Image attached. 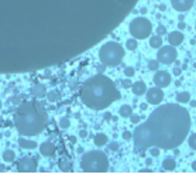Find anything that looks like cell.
<instances>
[{
  "label": "cell",
  "mask_w": 196,
  "mask_h": 174,
  "mask_svg": "<svg viewBox=\"0 0 196 174\" xmlns=\"http://www.w3.org/2000/svg\"><path fill=\"white\" fill-rule=\"evenodd\" d=\"M190 129V116L183 106L167 104L150 115L133 133L134 152L141 154L150 147L176 149L186 139Z\"/></svg>",
  "instance_id": "obj_1"
},
{
  "label": "cell",
  "mask_w": 196,
  "mask_h": 174,
  "mask_svg": "<svg viewBox=\"0 0 196 174\" xmlns=\"http://www.w3.org/2000/svg\"><path fill=\"white\" fill-rule=\"evenodd\" d=\"M82 102L93 111H102L120 99V92L109 77L98 74L85 81L80 89Z\"/></svg>",
  "instance_id": "obj_2"
},
{
  "label": "cell",
  "mask_w": 196,
  "mask_h": 174,
  "mask_svg": "<svg viewBox=\"0 0 196 174\" xmlns=\"http://www.w3.org/2000/svg\"><path fill=\"white\" fill-rule=\"evenodd\" d=\"M48 123L47 111L35 100H26L18 104L14 112V126L23 136L40 134Z\"/></svg>",
  "instance_id": "obj_3"
},
{
  "label": "cell",
  "mask_w": 196,
  "mask_h": 174,
  "mask_svg": "<svg viewBox=\"0 0 196 174\" xmlns=\"http://www.w3.org/2000/svg\"><path fill=\"white\" fill-rule=\"evenodd\" d=\"M80 167L86 173H106L109 170V159L102 152L85 153L80 160Z\"/></svg>",
  "instance_id": "obj_4"
},
{
  "label": "cell",
  "mask_w": 196,
  "mask_h": 174,
  "mask_svg": "<svg viewBox=\"0 0 196 174\" xmlns=\"http://www.w3.org/2000/svg\"><path fill=\"white\" fill-rule=\"evenodd\" d=\"M124 57V48L119 43L109 41L99 51V59L106 67H117Z\"/></svg>",
  "instance_id": "obj_5"
},
{
  "label": "cell",
  "mask_w": 196,
  "mask_h": 174,
  "mask_svg": "<svg viewBox=\"0 0 196 174\" xmlns=\"http://www.w3.org/2000/svg\"><path fill=\"white\" fill-rule=\"evenodd\" d=\"M151 31H153V24L145 17H137L130 23V34L133 36V38L144 40L151 34Z\"/></svg>",
  "instance_id": "obj_6"
},
{
  "label": "cell",
  "mask_w": 196,
  "mask_h": 174,
  "mask_svg": "<svg viewBox=\"0 0 196 174\" xmlns=\"http://www.w3.org/2000/svg\"><path fill=\"white\" fill-rule=\"evenodd\" d=\"M176 55H178V52L174 48V45H161L157 58L162 64H171L176 59Z\"/></svg>",
  "instance_id": "obj_7"
},
{
  "label": "cell",
  "mask_w": 196,
  "mask_h": 174,
  "mask_svg": "<svg viewBox=\"0 0 196 174\" xmlns=\"http://www.w3.org/2000/svg\"><path fill=\"white\" fill-rule=\"evenodd\" d=\"M18 173H34L37 171V160L33 157H21L17 161Z\"/></svg>",
  "instance_id": "obj_8"
},
{
  "label": "cell",
  "mask_w": 196,
  "mask_h": 174,
  "mask_svg": "<svg viewBox=\"0 0 196 174\" xmlns=\"http://www.w3.org/2000/svg\"><path fill=\"white\" fill-rule=\"evenodd\" d=\"M164 99V92L162 88H158V86H154V88H150L147 91V102L151 105H158L161 104Z\"/></svg>",
  "instance_id": "obj_9"
},
{
  "label": "cell",
  "mask_w": 196,
  "mask_h": 174,
  "mask_svg": "<svg viewBox=\"0 0 196 174\" xmlns=\"http://www.w3.org/2000/svg\"><path fill=\"white\" fill-rule=\"evenodd\" d=\"M153 81H154V84H155V86H158V88H165V86H168L171 84V75L168 74L167 71H157L154 78H153Z\"/></svg>",
  "instance_id": "obj_10"
},
{
  "label": "cell",
  "mask_w": 196,
  "mask_h": 174,
  "mask_svg": "<svg viewBox=\"0 0 196 174\" xmlns=\"http://www.w3.org/2000/svg\"><path fill=\"white\" fill-rule=\"evenodd\" d=\"M195 0H171L172 7L176 11H188L192 9Z\"/></svg>",
  "instance_id": "obj_11"
},
{
  "label": "cell",
  "mask_w": 196,
  "mask_h": 174,
  "mask_svg": "<svg viewBox=\"0 0 196 174\" xmlns=\"http://www.w3.org/2000/svg\"><path fill=\"white\" fill-rule=\"evenodd\" d=\"M55 145L51 143V142H44L43 145L40 146V153L44 157H52L55 154Z\"/></svg>",
  "instance_id": "obj_12"
},
{
  "label": "cell",
  "mask_w": 196,
  "mask_h": 174,
  "mask_svg": "<svg viewBox=\"0 0 196 174\" xmlns=\"http://www.w3.org/2000/svg\"><path fill=\"white\" fill-rule=\"evenodd\" d=\"M183 34L181 33V31H172V33H169V36H168V41H169V45H174V47H176V45H181L182 43H183Z\"/></svg>",
  "instance_id": "obj_13"
},
{
  "label": "cell",
  "mask_w": 196,
  "mask_h": 174,
  "mask_svg": "<svg viewBox=\"0 0 196 174\" xmlns=\"http://www.w3.org/2000/svg\"><path fill=\"white\" fill-rule=\"evenodd\" d=\"M131 91H133L135 96H141V95H144L147 92V86H145V84L142 81H137L131 85Z\"/></svg>",
  "instance_id": "obj_14"
},
{
  "label": "cell",
  "mask_w": 196,
  "mask_h": 174,
  "mask_svg": "<svg viewBox=\"0 0 196 174\" xmlns=\"http://www.w3.org/2000/svg\"><path fill=\"white\" fill-rule=\"evenodd\" d=\"M31 93H33V96H35V98H44L47 95L45 85H44V84H37V85H34L33 89H31Z\"/></svg>",
  "instance_id": "obj_15"
},
{
  "label": "cell",
  "mask_w": 196,
  "mask_h": 174,
  "mask_svg": "<svg viewBox=\"0 0 196 174\" xmlns=\"http://www.w3.org/2000/svg\"><path fill=\"white\" fill-rule=\"evenodd\" d=\"M58 166H59V168H61V171H64V173L72 171V163H71L68 159H59Z\"/></svg>",
  "instance_id": "obj_16"
},
{
  "label": "cell",
  "mask_w": 196,
  "mask_h": 174,
  "mask_svg": "<svg viewBox=\"0 0 196 174\" xmlns=\"http://www.w3.org/2000/svg\"><path fill=\"white\" fill-rule=\"evenodd\" d=\"M175 167H176V163H175L174 159H171V157H167V159L162 161V168L167 171H172L175 170Z\"/></svg>",
  "instance_id": "obj_17"
},
{
  "label": "cell",
  "mask_w": 196,
  "mask_h": 174,
  "mask_svg": "<svg viewBox=\"0 0 196 174\" xmlns=\"http://www.w3.org/2000/svg\"><path fill=\"white\" fill-rule=\"evenodd\" d=\"M94 145L98 146V147L106 146L107 145V136H106V134H102V133L96 134V136H94Z\"/></svg>",
  "instance_id": "obj_18"
},
{
  "label": "cell",
  "mask_w": 196,
  "mask_h": 174,
  "mask_svg": "<svg viewBox=\"0 0 196 174\" xmlns=\"http://www.w3.org/2000/svg\"><path fill=\"white\" fill-rule=\"evenodd\" d=\"M119 113L121 118H130L131 113H133V108H131L130 105H123V106L120 108Z\"/></svg>",
  "instance_id": "obj_19"
},
{
  "label": "cell",
  "mask_w": 196,
  "mask_h": 174,
  "mask_svg": "<svg viewBox=\"0 0 196 174\" xmlns=\"http://www.w3.org/2000/svg\"><path fill=\"white\" fill-rule=\"evenodd\" d=\"M3 160L6 161V163H11V161H14L16 160V153L13 152V150H10V149L4 150L3 152Z\"/></svg>",
  "instance_id": "obj_20"
},
{
  "label": "cell",
  "mask_w": 196,
  "mask_h": 174,
  "mask_svg": "<svg viewBox=\"0 0 196 174\" xmlns=\"http://www.w3.org/2000/svg\"><path fill=\"white\" fill-rule=\"evenodd\" d=\"M150 45L153 47V48H160L161 45H162V38H161V36H153V37L150 38Z\"/></svg>",
  "instance_id": "obj_21"
},
{
  "label": "cell",
  "mask_w": 196,
  "mask_h": 174,
  "mask_svg": "<svg viewBox=\"0 0 196 174\" xmlns=\"http://www.w3.org/2000/svg\"><path fill=\"white\" fill-rule=\"evenodd\" d=\"M18 145H20V147H23V149H35L37 147L35 142L26 140V139H20V140H18Z\"/></svg>",
  "instance_id": "obj_22"
},
{
  "label": "cell",
  "mask_w": 196,
  "mask_h": 174,
  "mask_svg": "<svg viewBox=\"0 0 196 174\" xmlns=\"http://www.w3.org/2000/svg\"><path fill=\"white\" fill-rule=\"evenodd\" d=\"M138 47V43H137V38H128L126 41V48L130 50V51H135Z\"/></svg>",
  "instance_id": "obj_23"
},
{
  "label": "cell",
  "mask_w": 196,
  "mask_h": 174,
  "mask_svg": "<svg viewBox=\"0 0 196 174\" xmlns=\"http://www.w3.org/2000/svg\"><path fill=\"white\" fill-rule=\"evenodd\" d=\"M176 100H178L179 104H188L189 100H190V95L188 92H181L176 95Z\"/></svg>",
  "instance_id": "obj_24"
},
{
  "label": "cell",
  "mask_w": 196,
  "mask_h": 174,
  "mask_svg": "<svg viewBox=\"0 0 196 174\" xmlns=\"http://www.w3.org/2000/svg\"><path fill=\"white\" fill-rule=\"evenodd\" d=\"M47 96V99H48V102H51V104H54V102H57L58 100V98H59V93H58V91H50V92L45 95Z\"/></svg>",
  "instance_id": "obj_25"
},
{
  "label": "cell",
  "mask_w": 196,
  "mask_h": 174,
  "mask_svg": "<svg viewBox=\"0 0 196 174\" xmlns=\"http://www.w3.org/2000/svg\"><path fill=\"white\" fill-rule=\"evenodd\" d=\"M69 126H71V120H69L68 116L61 118V120H59V127H61V129H68Z\"/></svg>",
  "instance_id": "obj_26"
},
{
  "label": "cell",
  "mask_w": 196,
  "mask_h": 174,
  "mask_svg": "<svg viewBox=\"0 0 196 174\" xmlns=\"http://www.w3.org/2000/svg\"><path fill=\"white\" fill-rule=\"evenodd\" d=\"M188 143H189V147L193 149V150H196V133H193V134L189 136Z\"/></svg>",
  "instance_id": "obj_27"
},
{
  "label": "cell",
  "mask_w": 196,
  "mask_h": 174,
  "mask_svg": "<svg viewBox=\"0 0 196 174\" xmlns=\"http://www.w3.org/2000/svg\"><path fill=\"white\" fill-rule=\"evenodd\" d=\"M158 65H160V61H150L148 62V68L151 71H158Z\"/></svg>",
  "instance_id": "obj_28"
},
{
  "label": "cell",
  "mask_w": 196,
  "mask_h": 174,
  "mask_svg": "<svg viewBox=\"0 0 196 174\" xmlns=\"http://www.w3.org/2000/svg\"><path fill=\"white\" fill-rule=\"evenodd\" d=\"M150 153L153 157H158L160 156V149L157 147V146H153V147H150Z\"/></svg>",
  "instance_id": "obj_29"
},
{
  "label": "cell",
  "mask_w": 196,
  "mask_h": 174,
  "mask_svg": "<svg viewBox=\"0 0 196 174\" xmlns=\"http://www.w3.org/2000/svg\"><path fill=\"white\" fill-rule=\"evenodd\" d=\"M134 74H135V70H134V68L128 67V68H126V70H124V75H126V77H128V78H131Z\"/></svg>",
  "instance_id": "obj_30"
},
{
  "label": "cell",
  "mask_w": 196,
  "mask_h": 174,
  "mask_svg": "<svg viewBox=\"0 0 196 174\" xmlns=\"http://www.w3.org/2000/svg\"><path fill=\"white\" fill-rule=\"evenodd\" d=\"M109 149L112 150V152H117V150H119V143H116V142L109 143Z\"/></svg>",
  "instance_id": "obj_31"
},
{
  "label": "cell",
  "mask_w": 196,
  "mask_h": 174,
  "mask_svg": "<svg viewBox=\"0 0 196 174\" xmlns=\"http://www.w3.org/2000/svg\"><path fill=\"white\" fill-rule=\"evenodd\" d=\"M157 34H158V36H164V34H167V28H165L164 26H160L158 28H157Z\"/></svg>",
  "instance_id": "obj_32"
},
{
  "label": "cell",
  "mask_w": 196,
  "mask_h": 174,
  "mask_svg": "<svg viewBox=\"0 0 196 174\" xmlns=\"http://www.w3.org/2000/svg\"><path fill=\"white\" fill-rule=\"evenodd\" d=\"M130 120H131V123H134V125H137V123L140 122V116H138V115H133V113H131Z\"/></svg>",
  "instance_id": "obj_33"
},
{
  "label": "cell",
  "mask_w": 196,
  "mask_h": 174,
  "mask_svg": "<svg viewBox=\"0 0 196 174\" xmlns=\"http://www.w3.org/2000/svg\"><path fill=\"white\" fill-rule=\"evenodd\" d=\"M131 137H133V133H131V132H128V130L123 132V139L124 140H130Z\"/></svg>",
  "instance_id": "obj_34"
},
{
  "label": "cell",
  "mask_w": 196,
  "mask_h": 174,
  "mask_svg": "<svg viewBox=\"0 0 196 174\" xmlns=\"http://www.w3.org/2000/svg\"><path fill=\"white\" fill-rule=\"evenodd\" d=\"M96 70H98V72H99V74H102V72H105V70H106V65H105V64H99L98 67H96Z\"/></svg>",
  "instance_id": "obj_35"
},
{
  "label": "cell",
  "mask_w": 196,
  "mask_h": 174,
  "mask_svg": "<svg viewBox=\"0 0 196 174\" xmlns=\"http://www.w3.org/2000/svg\"><path fill=\"white\" fill-rule=\"evenodd\" d=\"M131 85H133V82H131L130 79H126V81L123 82V88H126V89L131 88Z\"/></svg>",
  "instance_id": "obj_36"
},
{
  "label": "cell",
  "mask_w": 196,
  "mask_h": 174,
  "mask_svg": "<svg viewBox=\"0 0 196 174\" xmlns=\"http://www.w3.org/2000/svg\"><path fill=\"white\" fill-rule=\"evenodd\" d=\"M172 72H174V74L176 75V77H179V75H181V72H182V71H181V68H178V67H176V68H174V71H172Z\"/></svg>",
  "instance_id": "obj_37"
},
{
  "label": "cell",
  "mask_w": 196,
  "mask_h": 174,
  "mask_svg": "<svg viewBox=\"0 0 196 174\" xmlns=\"http://www.w3.org/2000/svg\"><path fill=\"white\" fill-rule=\"evenodd\" d=\"M140 108H141V111H145L148 108V105H147V102H142V104H140Z\"/></svg>",
  "instance_id": "obj_38"
},
{
  "label": "cell",
  "mask_w": 196,
  "mask_h": 174,
  "mask_svg": "<svg viewBox=\"0 0 196 174\" xmlns=\"http://www.w3.org/2000/svg\"><path fill=\"white\" fill-rule=\"evenodd\" d=\"M79 136H80V137H86V136H87V132H86V130H80V132H79Z\"/></svg>",
  "instance_id": "obj_39"
},
{
  "label": "cell",
  "mask_w": 196,
  "mask_h": 174,
  "mask_svg": "<svg viewBox=\"0 0 196 174\" xmlns=\"http://www.w3.org/2000/svg\"><path fill=\"white\" fill-rule=\"evenodd\" d=\"M178 27H179V28H186V24H185V23H183V21H179V24H178Z\"/></svg>",
  "instance_id": "obj_40"
},
{
  "label": "cell",
  "mask_w": 196,
  "mask_h": 174,
  "mask_svg": "<svg viewBox=\"0 0 196 174\" xmlns=\"http://www.w3.org/2000/svg\"><path fill=\"white\" fill-rule=\"evenodd\" d=\"M69 142H71V143H76V137H75V136H69Z\"/></svg>",
  "instance_id": "obj_41"
},
{
  "label": "cell",
  "mask_w": 196,
  "mask_h": 174,
  "mask_svg": "<svg viewBox=\"0 0 196 174\" xmlns=\"http://www.w3.org/2000/svg\"><path fill=\"white\" fill-rule=\"evenodd\" d=\"M112 118H113V116L110 115V113H106V115H105V119H106V120H112Z\"/></svg>",
  "instance_id": "obj_42"
},
{
  "label": "cell",
  "mask_w": 196,
  "mask_h": 174,
  "mask_svg": "<svg viewBox=\"0 0 196 174\" xmlns=\"http://www.w3.org/2000/svg\"><path fill=\"white\" fill-rule=\"evenodd\" d=\"M160 10L161 11H165V10H167V6H165V4H160Z\"/></svg>",
  "instance_id": "obj_43"
},
{
  "label": "cell",
  "mask_w": 196,
  "mask_h": 174,
  "mask_svg": "<svg viewBox=\"0 0 196 174\" xmlns=\"http://www.w3.org/2000/svg\"><path fill=\"white\" fill-rule=\"evenodd\" d=\"M44 75H45V78H50L51 77V72H50V71H45V74Z\"/></svg>",
  "instance_id": "obj_44"
},
{
  "label": "cell",
  "mask_w": 196,
  "mask_h": 174,
  "mask_svg": "<svg viewBox=\"0 0 196 174\" xmlns=\"http://www.w3.org/2000/svg\"><path fill=\"white\" fill-rule=\"evenodd\" d=\"M6 170V166L4 164H0V171H4Z\"/></svg>",
  "instance_id": "obj_45"
},
{
  "label": "cell",
  "mask_w": 196,
  "mask_h": 174,
  "mask_svg": "<svg viewBox=\"0 0 196 174\" xmlns=\"http://www.w3.org/2000/svg\"><path fill=\"white\" fill-rule=\"evenodd\" d=\"M147 164H148V166H150V164H153V160H151V159H147Z\"/></svg>",
  "instance_id": "obj_46"
},
{
  "label": "cell",
  "mask_w": 196,
  "mask_h": 174,
  "mask_svg": "<svg viewBox=\"0 0 196 174\" xmlns=\"http://www.w3.org/2000/svg\"><path fill=\"white\" fill-rule=\"evenodd\" d=\"M192 168L196 171V161H193V163H192Z\"/></svg>",
  "instance_id": "obj_47"
},
{
  "label": "cell",
  "mask_w": 196,
  "mask_h": 174,
  "mask_svg": "<svg viewBox=\"0 0 196 174\" xmlns=\"http://www.w3.org/2000/svg\"><path fill=\"white\" fill-rule=\"evenodd\" d=\"M141 13H142V14H145V13H147V9L142 7V9H141Z\"/></svg>",
  "instance_id": "obj_48"
},
{
  "label": "cell",
  "mask_w": 196,
  "mask_h": 174,
  "mask_svg": "<svg viewBox=\"0 0 196 174\" xmlns=\"http://www.w3.org/2000/svg\"><path fill=\"white\" fill-rule=\"evenodd\" d=\"M190 105H192V106H196V100H192V102H190Z\"/></svg>",
  "instance_id": "obj_49"
},
{
  "label": "cell",
  "mask_w": 196,
  "mask_h": 174,
  "mask_svg": "<svg viewBox=\"0 0 196 174\" xmlns=\"http://www.w3.org/2000/svg\"><path fill=\"white\" fill-rule=\"evenodd\" d=\"M0 109H2V102H0Z\"/></svg>",
  "instance_id": "obj_50"
},
{
  "label": "cell",
  "mask_w": 196,
  "mask_h": 174,
  "mask_svg": "<svg viewBox=\"0 0 196 174\" xmlns=\"http://www.w3.org/2000/svg\"><path fill=\"white\" fill-rule=\"evenodd\" d=\"M195 27H196V26H195Z\"/></svg>",
  "instance_id": "obj_51"
}]
</instances>
